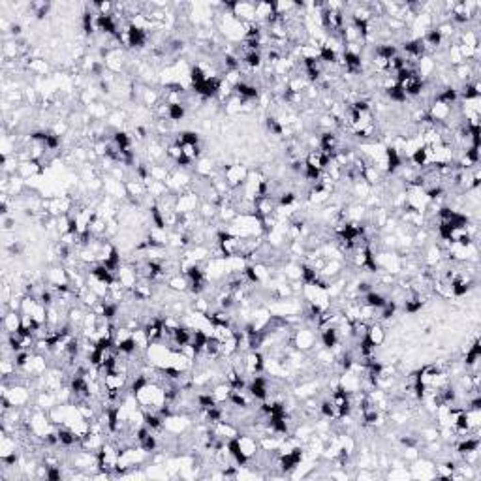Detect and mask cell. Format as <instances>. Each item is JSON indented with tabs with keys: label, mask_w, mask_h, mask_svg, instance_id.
Returning a JSON list of instances; mask_svg holds the SVG:
<instances>
[{
	"label": "cell",
	"mask_w": 481,
	"mask_h": 481,
	"mask_svg": "<svg viewBox=\"0 0 481 481\" xmlns=\"http://www.w3.org/2000/svg\"><path fill=\"white\" fill-rule=\"evenodd\" d=\"M385 94H387V98L391 100V102H395V104H406V102H408L406 92L402 90L400 85H397V83H395L393 87L385 88Z\"/></svg>",
	"instance_id": "52a82bcc"
},
{
	"label": "cell",
	"mask_w": 481,
	"mask_h": 481,
	"mask_svg": "<svg viewBox=\"0 0 481 481\" xmlns=\"http://www.w3.org/2000/svg\"><path fill=\"white\" fill-rule=\"evenodd\" d=\"M320 340L325 350H335L337 346L340 344V335L337 325H329V327H322V333H320Z\"/></svg>",
	"instance_id": "7a4b0ae2"
},
{
	"label": "cell",
	"mask_w": 481,
	"mask_h": 481,
	"mask_svg": "<svg viewBox=\"0 0 481 481\" xmlns=\"http://www.w3.org/2000/svg\"><path fill=\"white\" fill-rule=\"evenodd\" d=\"M186 117L184 104H168V120L171 122H180Z\"/></svg>",
	"instance_id": "ba28073f"
},
{
	"label": "cell",
	"mask_w": 481,
	"mask_h": 481,
	"mask_svg": "<svg viewBox=\"0 0 481 481\" xmlns=\"http://www.w3.org/2000/svg\"><path fill=\"white\" fill-rule=\"evenodd\" d=\"M366 337L374 342V346H380L383 342V339H385V333H383V327L380 322H372L371 325H368V329H366Z\"/></svg>",
	"instance_id": "8992f818"
},
{
	"label": "cell",
	"mask_w": 481,
	"mask_h": 481,
	"mask_svg": "<svg viewBox=\"0 0 481 481\" xmlns=\"http://www.w3.org/2000/svg\"><path fill=\"white\" fill-rule=\"evenodd\" d=\"M23 32V28H21V25H17V23H11L10 25V34L15 38V36H19V34Z\"/></svg>",
	"instance_id": "30bf717a"
},
{
	"label": "cell",
	"mask_w": 481,
	"mask_h": 481,
	"mask_svg": "<svg viewBox=\"0 0 481 481\" xmlns=\"http://www.w3.org/2000/svg\"><path fill=\"white\" fill-rule=\"evenodd\" d=\"M421 308H423V301H421L419 295L410 297V299L404 301V312L406 314H417Z\"/></svg>",
	"instance_id": "9c48e42d"
},
{
	"label": "cell",
	"mask_w": 481,
	"mask_h": 481,
	"mask_svg": "<svg viewBox=\"0 0 481 481\" xmlns=\"http://www.w3.org/2000/svg\"><path fill=\"white\" fill-rule=\"evenodd\" d=\"M111 141L115 143L119 151H130L132 145H134V139H132V136L128 134V132H124V130H117L115 134H113V137H111Z\"/></svg>",
	"instance_id": "5b68a950"
},
{
	"label": "cell",
	"mask_w": 481,
	"mask_h": 481,
	"mask_svg": "<svg viewBox=\"0 0 481 481\" xmlns=\"http://www.w3.org/2000/svg\"><path fill=\"white\" fill-rule=\"evenodd\" d=\"M314 342H316V335L312 333V331H308V329H305V331H297L295 346L299 348V350H310L312 346H314Z\"/></svg>",
	"instance_id": "277c9868"
},
{
	"label": "cell",
	"mask_w": 481,
	"mask_h": 481,
	"mask_svg": "<svg viewBox=\"0 0 481 481\" xmlns=\"http://www.w3.org/2000/svg\"><path fill=\"white\" fill-rule=\"evenodd\" d=\"M387 297L383 295L382 291H376V290H371L368 293H365L363 295V303H365L366 306H371V308H374V310H380L385 303H387Z\"/></svg>",
	"instance_id": "3957f363"
},
{
	"label": "cell",
	"mask_w": 481,
	"mask_h": 481,
	"mask_svg": "<svg viewBox=\"0 0 481 481\" xmlns=\"http://www.w3.org/2000/svg\"><path fill=\"white\" fill-rule=\"evenodd\" d=\"M246 391H248V395H250L252 399L265 402V400L269 399V395H271L269 380L265 376H262V374H254V376L250 378V382H248Z\"/></svg>",
	"instance_id": "6da1fadb"
}]
</instances>
